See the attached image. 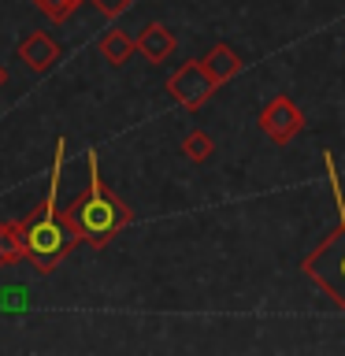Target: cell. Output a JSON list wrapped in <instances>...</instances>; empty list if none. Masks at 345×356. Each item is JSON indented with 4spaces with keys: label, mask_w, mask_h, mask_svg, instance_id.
<instances>
[{
    "label": "cell",
    "mask_w": 345,
    "mask_h": 356,
    "mask_svg": "<svg viewBox=\"0 0 345 356\" xmlns=\"http://www.w3.org/2000/svg\"><path fill=\"white\" fill-rule=\"evenodd\" d=\"M86 163H89V186L63 208V222L74 230L78 245H89V249H108L111 238L122 234V227H130L134 211L122 204V200L111 193V186L100 178V160H97L93 149H89Z\"/></svg>",
    "instance_id": "6da1fadb"
},
{
    "label": "cell",
    "mask_w": 345,
    "mask_h": 356,
    "mask_svg": "<svg viewBox=\"0 0 345 356\" xmlns=\"http://www.w3.org/2000/svg\"><path fill=\"white\" fill-rule=\"evenodd\" d=\"M63 152H67V138H56V163L49 175V193H45L41 208L33 216L22 219V249L26 260L33 264V271L49 275L56 271V264H63V256H71V249L78 245L74 230L63 222L56 197H60V175H63Z\"/></svg>",
    "instance_id": "7a4b0ae2"
},
{
    "label": "cell",
    "mask_w": 345,
    "mask_h": 356,
    "mask_svg": "<svg viewBox=\"0 0 345 356\" xmlns=\"http://www.w3.org/2000/svg\"><path fill=\"white\" fill-rule=\"evenodd\" d=\"M323 163H327L330 193H334V204H338V227H334L327 238L300 260V271H305L312 282L334 300V308L345 312V193L338 186V167H334V152L330 149H323Z\"/></svg>",
    "instance_id": "3957f363"
},
{
    "label": "cell",
    "mask_w": 345,
    "mask_h": 356,
    "mask_svg": "<svg viewBox=\"0 0 345 356\" xmlns=\"http://www.w3.org/2000/svg\"><path fill=\"white\" fill-rule=\"evenodd\" d=\"M216 82H211V74L204 71V63L193 60V63H182L178 71L167 78V93H171L178 104H182L186 111H197V108H204L211 93H216Z\"/></svg>",
    "instance_id": "277c9868"
},
{
    "label": "cell",
    "mask_w": 345,
    "mask_h": 356,
    "mask_svg": "<svg viewBox=\"0 0 345 356\" xmlns=\"http://www.w3.org/2000/svg\"><path fill=\"white\" fill-rule=\"evenodd\" d=\"M256 122H260V130L275 145H289L300 130H305V111H300L286 93H278V97H271L264 104V111H260V119H256Z\"/></svg>",
    "instance_id": "5b68a950"
},
{
    "label": "cell",
    "mask_w": 345,
    "mask_h": 356,
    "mask_svg": "<svg viewBox=\"0 0 345 356\" xmlns=\"http://www.w3.org/2000/svg\"><path fill=\"white\" fill-rule=\"evenodd\" d=\"M19 60L26 63L33 74H45V71H52V67L60 63V44H56L49 33L33 30L19 41Z\"/></svg>",
    "instance_id": "8992f818"
},
{
    "label": "cell",
    "mask_w": 345,
    "mask_h": 356,
    "mask_svg": "<svg viewBox=\"0 0 345 356\" xmlns=\"http://www.w3.org/2000/svg\"><path fill=\"white\" fill-rule=\"evenodd\" d=\"M134 44L149 63H160L175 52V33L163 22H149V26H141V33H134Z\"/></svg>",
    "instance_id": "52a82bcc"
},
{
    "label": "cell",
    "mask_w": 345,
    "mask_h": 356,
    "mask_svg": "<svg viewBox=\"0 0 345 356\" xmlns=\"http://www.w3.org/2000/svg\"><path fill=\"white\" fill-rule=\"evenodd\" d=\"M200 63H204V71L211 74V82H216V86L230 82V78L241 71V56L234 52L230 44H223V41H219V44H211V49H208V56H204Z\"/></svg>",
    "instance_id": "ba28073f"
},
{
    "label": "cell",
    "mask_w": 345,
    "mask_h": 356,
    "mask_svg": "<svg viewBox=\"0 0 345 356\" xmlns=\"http://www.w3.org/2000/svg\"><path fill=\"white\" fill-rule=\"evenodd\" d=\"M138 52V44H134V33L127 30H108L104 38H100V56L111 63V67H122V63H130V56Z\"/></svg>",
    "instance_id": "9c48e42d"
},
{
    "label": "cell",
    "mask_w": 345,
    "mask_h": 356,
    "mask_svg": "<svg viewBox=\"0 0 345 356\" xmlns=\"http://www.w3.org/2000/svg\"><path fill=\"white\" fill-rule=\"evenodd\" d=\"M26 260L22 249V222H0V267H11Z\"/></svg>",
    "instance_id": "30bf717a"
},
{
    "label": "cell",
    "mask_w": 345,
    "mask_h": 356,
    "mask_svg": "<svg viewBox=\"0 0 345 356\" xmlns=\"http://www.w3.org/2000/svg\"><path fill=\"white\" fill-rule=\"evenodd\" d=\"M182 152H186V160L204 163L208 156L216 152V141H211V134H204V130H189L182 138Z\"/></svg>",
    "instance_id": "8fae6325"
},
{
    "label": "cell",
    "mask_w": 345,
    "mask_h": 356,
    "mask_svg": "<svg viewBox=\"0 0 345 356\" xmlns=\"http://www.w3.org/2000/svg\"><path fill=\"white\" fill-rule=\"evenodd\" d=\"M33 4H38V11L49 22H67L78 8L86 4V0H33Z\"/></svg>",
    "instance_id": "7c38bea8"
},
{
    "label": "cell",
    "mask_w": 345,
    "mask_h": 356,
    "mask_svg": "<svg viewBox=\"0 0 345 356\" xmlns=\"http://www.w3.org/2000/svg\"><path fill=\"white\" fill-rule=\"evenodd\" d=\"M93 8L100 11V15H108V19H119L127 8H134V0H93Z\"/></svg>",
    "instance_id": "4fadbf2b"
},
{
    "label": "cell",
    "mask_w": 345,
    "mask_h": 356,
    "mask_svg": "<svg viewBox=\"0 0 345 356\" xmlns=\"http://www.w3.org/2000/svg\"><path fill=\"white\" fill-rule=\"evenodd\" d=\"M4 86H8V67L0 63V89H4Z\"/></svg>",
    "instance_id": "5bb4252c"
}]
</instances>
